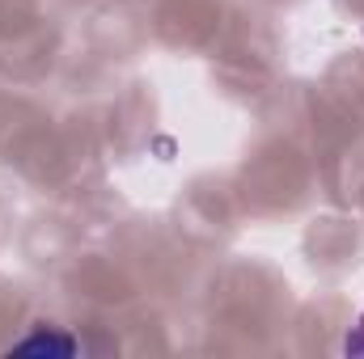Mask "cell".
Listing matches in <instances>:
<instances>
[{
  "mask_svg": "<svg viewBox=\"0 0 364 359\" xmlns=\"http://www.w3.org/2000/svg\"><path fill=\"white\" fill-rule=\"evenodd\" d=\"M73 351V338H55V334H34L26 343H17V351Z\"/></svg>",
  "mask_w": 364,
  "mask_h": 359,
  "instance_id": "6da1fadb",
  "label": "cell"
}]
</instances>
